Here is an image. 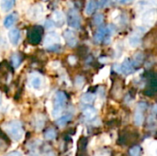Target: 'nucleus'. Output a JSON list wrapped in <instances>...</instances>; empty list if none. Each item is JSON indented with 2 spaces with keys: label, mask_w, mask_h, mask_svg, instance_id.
Listing matches in <instances>:
<instances>
[{
  "label": "nucleus",
  "mask_w": 157,
  "mask_h": 156,
  "mask_svg": "<svg viewBox=\"0 0 157 156\" xmlns=\"http://www.w3.org/2000/svg\"><path fill=\"white\" fill-rule=\"evenodd\" d=\"M50 66H51L52 68L56 69V68L60 67V63H59V62H52V63H50Z\"/></svg>",
  "instance_id": "obj_34"
},
{
  "label": "nucleus",
  "mask_w": 157,
  "mask_h": 156,
  "mask_svg": "<svg viewBox=\"0 0 157 156\" xmlns=\"http://www.w3.org/2000/svg\"><path fill=\"white\" fill-rule=\"evenodd\" d=\"M75 86L78 87V88H82V86H84L85 84V78L81 75H78L75 77Z\"/></svg>",
  "instance_id": "obj_29"
},
{
  "label": "nucleus",
  "mask_w": 157,
  "mask_h": 156,
  "mask_svg": "<svg viewBox=\"0 0 157 156\" xmlns=\"http://www.w3.org/2000/svg\"><path fill=\"white\" fill-rule=\"evenodd\" d=\"M0 139L3 140V142H5L6 143L9 144L10 143V140H9V137L3 131V130L0 129Z\"/></svg>",
  "instance_id": "obj_30"
},
{
  "label": "nucleus",
  "mask_w": 157,
  "mask_h": 156,
  "mask_svg": "<svg viewBox=\"0 0 157 156\" xmlns=\"http://www.w3.org/2000/svg\"><path fill=\"white\" fill-rule=\"evenodd\" d=\"M143 148L139 144H134L129 149V156H142Z\"/></svg>",
  "instance_id": "obj_21"
},
{
  "label": "nucleus",
  "mask_w": 157,
  "mask_h": 156,
  "mask_svg": "<svg viewBox=\"0 0 157 156\" xmlns=\"http://www.w3.org/2000/svg\"><path fill=\"white\" fill-rule=\"evenodd\" d=\"M16 0H1L0 2V7L4 12L10 11L13 6H15Z\"/></svg>",
  "instance_id": "obj_18"
},
{
  "label": "nucleus",
  "mask_w": 157,
  "mask_h": 156,
  "mask_svg": "<svg viewBox=\"0 0 157 156\" xmlns=\"http://www.w3.org/2000/svg\"><path fill=\"white\" fill-rule=\"evenodd\" d=\"M45 156H55V155H54V154H53L52 153H51V152H50V153H48V154L46 153V154H45Z\"/></svg>",
  "instance_id": "obj_38"
},
{
  "label": "nucleus",
  "mask_w": 157,
  "mask_h": 156,
  "mask_svg": "<svg viewBox=\"0 0 157 156\" xmlns=\"http://www.w3.org/2000/svg\"><path fill=\"white\" fill-rule=\"evenodd\" d=\"M68 63H70V64H75V63H76V58H75V56H73V55H71V56H69L68 57Z\"/></svg>",
  "instance_id": "obj_33"
},
{
  "label": "nucleus",
  "mask_w": 157,
  "mask_h": 156,
  "mask_svg": "<svg viewBox=\"0 0 157 156\" xmlns=\"http://www.w3.org/2000/svg\"><path fill=\"white\" fill-rule=\"evenodd\" d=\"M93 22L96 26H100L102 25V23L104 22V16L102 14H97L95 17H94V19H93Z\"/></svg>",
  "instance_id": "obj_28"
},
{
  "label": "nucleus",
  "mask_w": 157,
  "mask_h": 156,
  "mask_svg": "<svg viewBox=\"0 0 157 156\" xmlns=\"http://www.w3.org/2000/svg\"><path fill=\"white\" fill-rule=\"evenodd\" d=\"M43 125H44V119L41 116H40V118L36 120V127L37 129H41Z\"/></svg>",
  "instance_id": "obj_31"
},
{
  "label": "nucleus",
  "mask_w": 157,
  "mask_h": 156,
  "mask_svg": "<svg viewBox=\"0 0 157 156\" xmlns=\"http://www.w3.org/2000/svg\"><path fill=\"white\" fill-rule=\"evenodd\" d=\"M141 42H142L141 36L138 34H133L129 39V43L132 47H137L141 44Z\"/></svg>",
  "instance_id": "obj_25"
},
{
  "label": "nucleus",
  "mask_w": 157,
  "mask_h": 156,
  "mask_svg": "<svg viewBox=\"0 0 157 156\" xmlns=\"http://www.w3.org/2000/svg\"><path fill=\"white\" fill-rule=\"evenodd\" d=\"M114 69H115L118 73H121V64H115V65H114Z\"/></svg>",
  "instance_id": "obj_36"
},
{
  "label": "nucleus",
  "mask_w": 157,
  "mask_h": 156,
  "mask_svg": "<svg viewBox=\"0 0 157 156\" xmlns=\"http://www.w3.org/2000/svg\"><path fill=\"white\" fill-rule=\"evenodd\" d=\"M63 38L69 47H75L77 44V36L75 32L72 29H66L63 32Z\"/></svg>",
  "instance_id": "obj_9"
},
{
  "label": "nucleus",
  "mask_w": 157,
  "mask_h": 156,
  "mask_svg": "<svg viewBox=\"0 0 157 156\" xmlns=\"http://www.w3.org/2000/svg\"><path fill=\"white\" fill-rule=\"evenodd\" d=\"M11 63H12V64H13V66H14L15 68L18 67L19 64H20V63H21V58H20V56H19L17 53L13 54L12 57H11Z\"/></svg>",
  "instance_id": "obj_27"
},
{
  "label": "nucleus",
  "mask_w": 157,
  "mask_h": 156,
  "mask_svg": "<svg viewBox=\"0 0 157 156\" xmlns=\"http://www.w3.org/2000/svg\"><path fill=\"white\" fill-rule=\"evenodd\" d=\"M43 7L40 4L34 5L28 11V17L32 20H38L40 19L43 15Z\"/></svg>",
  "instance_id": "obj_8"
},
{
  "label": "nucleus",
  "mask_w": 157,
  "mask_h": 156,
  "mask_svg": "<svg viewBox=\"0 0 157 156\" xmlns=\"http://www.w3.org/2000/svg\"><path fill=\"white\" fill-rule=\"evenodd\" d=\"M147 108V104L145 102H140L137 105L136 111L134 113V124L136 126H141L144 120V111Z\"/></svg>",
  "instance_id": "obj_5"
},
{
  "label": "nucleus",
  "mask_w": 157,
  "mask_h": 156,
  "mask_svg": "<svg viewBox=\"0 0 157 156\" xmlns=\"http://www.w3.org/2000/svg\"><path fill=\"white\" fill-rule=\"evenodd\" d=\"M134 70V67L132 63V62L129 60V59H126L121 64V71L122 74H130L133 72Z\"/></svg>",
  "instance_id": "obj_14"
},
{
  "label": "nucleus",
  "mask_w": 157,
  "mask_h": 156,
  "mask_svg": "<svg viewBox=\"0 0 157 156\" xmlns=\"http://www.w3.org/2000/svg\"><path fill=\"white\" fill-rule=\"evenodd\" d=\"M52 18H53V23L54 25H58V26H62L64 22V16H63V13L62 11H59V10H56L53 12V16H52Z\"/></svg>",
  "instance_id": "obj_17"
},
{
  "label": "nucleus",
  "mask_w": 157,
  "mask_h": 156,
  "mask_svg": "<svg viewBox=\"0 0 157 156\" xmlns=\"http://www.w3.org/2000/svg\"><path fill=\"white\" fill-rule=\"evenodd\" d=\"M108 2H109V0H100V1H99V4H100L101 6H105Z\"/></svg>",
  "instance_id": "obj_37"
},
{
  "label": "nucleus",
  "mask_w": 157,
  "mask_h": 156,
  "mask_svg": "<svg viewBox=\"0 0 157 156\" xmlns=\"http://www.w3.org/2000/svg\"><path fill=\"white\" fill-rule=\"evenodd\" d=\"M67 101V96L63 91H58L54 97V104L52 109V116L53 118H59L62 114Z\"/></svg>",
  "instance_id": "obj_2"
},
{
  "label": "nucleus",
  "mask_w": 157,
  "mask_h": 156,
  "mask_svg": "<svg viewBox=\"0 0 157 156\" xmlns=\"http://www.w3.org/2000/svg\"><path fill=\"white\" fill-rule=\"evenodd\" d=\"M29 83L31 87H33L36 90H40L43 86V77L41 74L38 73L30 74L29 76Z\"/></svg>",
  "instance_id": "obj_7"
},
{
  "label": "nucleus",
  "mask_w": 157,
  "mask_h": 156,
  "mask_svg": "<svg viewBox=\"0 0 157 156\" xmlns=\"http://www.w3.org/2000/svg\"><path fill=\"white\" fill-rule=\"evenodd\" d=\"M143 62H144V54L142 52H137L136 54H134L132 63L133 67H138L143 63Z\"/></svg>",
  "instance_id": "obj_26"
},
{
  "label": "nucleus",
  "mask_w": 157,
  "mask_h": 156,
  "mask_svg": "<svg viewBox=\"0 0 157 156\" xmlns=\"http://www.w3.org/2000/svg\"><path fill=\"white\" fill-rule=\"evenodd\" d=\"M106 32H107L106 28H101V29H99L96 32V34H95V36H94V40H95V42H96L97 44L100 43V42L104 40V38H105V36H106Z\"/></svg>",
  "instance_id": "obj_20"
},
{
  "label": "nucleus",
  "mask_w": 157,
  "mask_h": 156,
  "mask_svg": "<svg viewBox=\"0 0 157 156\" xmlns=\"http://www.w3.org/2000/svg\"><path fill=\"white\" fill-rule=\"evenodd\" d=\"M57 137V131L53 128H48L44 131V138L48 141H52L56 139Z\"/></svg>",
  "instance_id": "obj_23"
},
{
  "label": "nucleus",
  "mask_w": 157,
  "mask_h": 156,
  "mask_svg": "<svg viewBox=\"0 0 157 156\" xmlns=\"http://www.w3.org/2000/svg\"><path fill=\"white\" fill-rule=\"evenodd\" d=\"M120 1H121V3H124V4H125V3H128V2H130V1H132V0H120Z\"/></svg>",
  "instance_id": "obj_39"
},
{
  "label": "nucleus",
  "mask_w": 157,
  "mask_h": 156,
  "mask_svg": "<svg viewBox=\"0 0 157 156\" xmlns=\"http://www.w3.org/2000/svg\"><path fill=\"white\" fill-rule=\"evenodd\" d=\"M6 156H22V155H21V154H20L19 152H17V151H14V152H12V153L8 154L7 155H6Z\"/></svg>",
  "instance_id": "obj_35"
},
{
  "label": "nucleus",
  "mask_w": 157,
  "mask_h": 156,
  "mask_svg": "<svg viewBox=\"0 0 157 156\" xmlns=\"http://www.w3.org/2000/svg\"><path fill=\"white\" fill-rule=\"evenodd\" d=\"M8 37V40L9 42L13 45V46H17L19 41H20V38H21V34H20V30L18 29H12L8 31L7 34Z\"/></svg>",
  "instance_id": "obj_11"
},
{
  "label": "nucleus",
  "mask_w": 157,
  "mask_h": 156,
  "mask_svg": "<svg viewBox=\"0 0 157 156\" xmlns=\"http://www.w3.org/2000/svg\"><path fill=\"white\" fill-rule=\"evenodd\" d=\"M97 8V2L95 0H89L86 6V15L90 16L94 13V11Z\"/></svg>",
  "instance_id": "obj_24"
},
{
  "label": "nucleus",
  "mask_w": 157,
  "mask_h": 156,
  "mask_svg": "<svg viewBox=\"0 0 157 156\" xmlns=\"http://www.w3.org/2000/svg\"><path fill=\"white\" fill-rule=\"evenodd\" d=\"M17 20V15L16 13H12V14L6 16V18L4 19V26L6 29H10L11 27L14 26V24L16 23Z\"/></svg>",
  "instance_id": "obj_15"
},
{
  "label": "nucleus",
  "mask_w": 157,
  "mask_h": 156,
  "mask_svg": "<svg viewBox=\"0 0 157 156\" xmlns=\"http://www.w3.org/2000/svg\"><path fill=\"white\" fill-rule=\"evenodd\" d=\"M60 41H61L60 35L55 31H52L46 35L45 40H44V45L46 47H49L53 44H59Z\"/></svg>",
  "instance_id": "obj_10"
},
{
  "label": "nucleus",
  "mask_w": 157,
  "mask_h": 156,
  "mask_svg": "<svg viewBox=\"0 0 157 156\" xmlns=\"http://www.w3.org/2000/svg\"><path fill=\"white\" fill-rule=\"evenodd\" d=\"M0 104H1V95H0Z\"/></svg>",
  "instance_id": "obj_40"
},
{
  "label": "nucleus",
  "mask_w": 157,
  "mask_h": 156,
  "mask_svg": "<svg viewBox=\"0 0 157 156\" xmlns=\"http://www.w3.org/2000/svg\"><path fill=\"white\" fill-rule=\"evenodd\" d=\"M83 116L88 120H93L96 116H97V110L95 108L93 107H86V108H84L83 110Z\"/></svg>",
  "instance_id": "obj_16"
},
{
  "label": "nucleus",
  "mask_w": 157,
  "mask_h": 156,
  "mask_svg": "<svg viewBox=\"0 0 157 156\" xmlns=\"http://www.w3.org/2000/svg\"><path fill=\"white\" fill-rule=\"evenodd\" d=\"M156 19V11L155 9H151L144 13L142 16V20L144 22V24H150V23H155Z\"/></svg>",
  "instance_id": "obj_12"
},
{
  "label": "nucleus",
  "mask_w": 157,
  "mask_h": 156,
  "mask_svg": "<svg viewBox=\"0 0 157 156\" xmlns=\"http://www.w3.org/2000/svg\"><path fill=\"white\" fill-rule=\"evenodd\" d=\"M88 140L86 137H81L77 142V155L76 156H84V154L86 153Z\"/></svg>",
  "instance_id": "obj_13"
},
{
  "label": "nucleus",
  "mask_w": 157,
  "mask_h": 156,
  "mask_svg": "<svg viewBox=\"0 0 157 156\" xmlns=\"http://www.w3.org/2000/svg\"><path fill=\"white\" fill-rule=\"evenodd\" d=\"M73 119V116L71 114H66V115H63L62 117H60L57 120H56V124L59 126V127H64L67 123H69Z\"/></svg>",
  "instance_id": "obj_19"
},
{
  "label": "nucleus",
  "mask_w": 157,
  "mask_h": 156,
  "mask_svg": "<svg viewBox=\"0 0 157 156\" xmlns=\"http://www.w3.org/2000/svg\"><path fill=\"white\" fill-rule=\"evenodd\" d=\"M138 139V134L133 131H122L117 141L119 145H128L134 143Z\"/></svg>",
  "instance_id": "obj_3"
},
{
  "label": "nucleus",
  "mask_w": 157,
  "mask_h": 156,
  "mask_svg": "<svg viewBox=\"0 0 157 156\" xmlns=\"http://www.w3.org/2000/svg\"><path fill=\"white\" fill-rule=\"evenodd\" d=\"M67 23L71 28L79 29L81 26V17L75 8H70L67 13Z\"/></svg>",
  "instance_id": "obj_4"
},
{
  "label": "nucleus",
  "mask_w": 157,
  "mask_h": 156,
  "mask_svg": "<svg viewBox=\"0 0 157 156\" xmlns=\"http://www.w3.org/2000/svg\"><path fill=\"white\" fill-rule=\"evenodd\" d=\"M41 36H42V29L41 28L39 27L32 28L28 33L29 41L31 44H38L41 40Z\"/></svg>",
  "instance_id": "obj_6"
},
{
  "label": "nucleus",
  "mask_w": 157,
  "mask_h": 156,
  "mask_svg": "<svg viewBox=\"0 0 157 156\" xmlns=\"http://www.w3.org/2000/svg\"><path fill=\"white\" fill-rule=\"evenodd\" d=\"M3 127L9 138L13 139L16 142H18L22 139L24 134V130L20 121L11 120L5 123Z\"/></svg>",
  "instance_id": "obj_1"
},
{
  "label": "nucleus",
  "mask_w": 157,
  "mask_h": 156,
  "mask_svg": "<svg viewBox=\"0 0 157 156\" xmlns=\"http://www.w3.org/2000/svg\"><path fill=\"white\" fill-rule=\"evenodd\" d=\"M95 98H96V96L94 94H92V93H86V94L82 95L81 101L84 104L90 105V104H92L95 101Z\"/></svg>",
  "instance_id": "obj_22"
},
{
  "label": "nucleus",
  "mask_w": 157,
  "mask_h": 156,
  "mask_svg": "<svg viewBox=\"0 0 157 156\" xmlns=\"http://www.w3.org/2000/svg\"><path fill=\"white\" fill-rule=\"evenodd\" d=\"M96 156H110V151H109L108 149H103L101 151H98L96 153Z\"/></svg>",
  "instance_id": "obj_32"
}]
</instances>
